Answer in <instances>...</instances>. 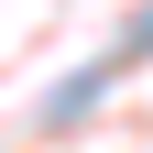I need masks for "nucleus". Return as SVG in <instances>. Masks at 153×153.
Instances as JSON below:
<instances>
[]
</instances>
